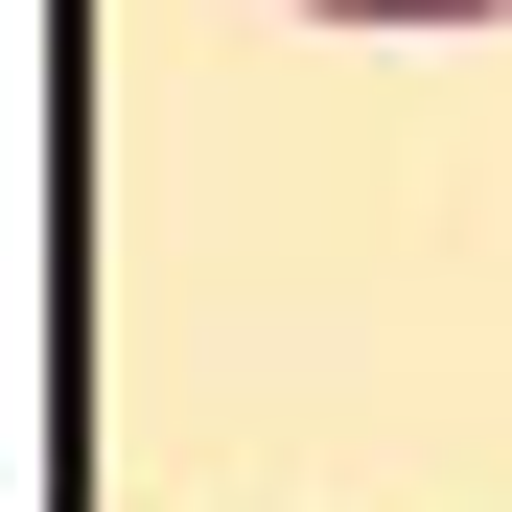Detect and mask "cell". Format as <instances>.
I'll return each mask as SVG.
<instances>
[{"instance_id": "cell-1", "label": "cell", "mask_w": 512, "mask_h": 512, "mask_svg": "<svg viewBox=\"0 0 512 512\" xmlns=\"http://www.w3.org/2000/svg\"><path fill=\"white\" fill-rule=\"evenodd\" d=\"M303 24H512V0H303Z\"/></svg>"}]
</instances>
